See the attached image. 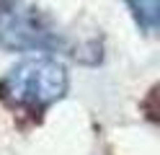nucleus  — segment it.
Masks as SVG:
<instances>
[{
  "instance_id": "nucleus-1",
  "label": "nucleus",
  "mask_w": 160,
  "mask_h": 155,
  "mask_svg": "<svg viewBox=\"0 0 160 155\" xmlns=\"http://www.w3.org/2000/svg\"><path fill=\"white\" fill-rule=\"evenodd\" d=\"M8 93L18 103H47L65 90V70L49 59H28L11 70L5 80Z\"/></svg>"
},
{
  "instance_id": "nucleus-2",
  "label": "nucleus",
  "mask_w": 160,
  "mask_h": 155,
  "mask_svg": "<svg viewBox=\"0 0 160 155\" xmlns=\"http://www.w3.org/2000/svg\"><path fill=\"white\" fill-rule=\"evenodd\" d=\"M0 39L8 47H49L52 31L44 26L34 8H21L16 3L11 10H0Z\"/></svg>"
},
{
  "instance_id": "nucleus-3",
  "label": "nucleus",
  "mask_w": 160,
  "mask_h": 155,
  "mask_svg": "<svg viewBox=\"0 0 160 155\" xmlns=\"http://www.w3.org/2000/svg\"><path fill=\"white\" fill-rule=\"evenodd\" d=\"M132 5L137 8L139 21H142L147 28H155V21H158V0H132Z\"/></svg>"
}]
</instances>
